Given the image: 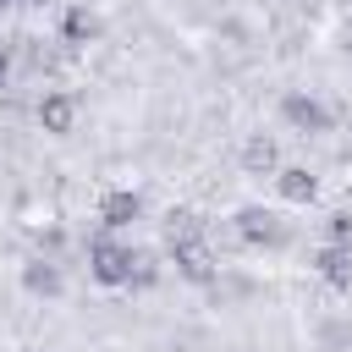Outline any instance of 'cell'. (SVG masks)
<instances>
[{
    "mask_svg": "<svg viewBox=\"0 0 352 352\" xmlns=\"http://www.w3.org/2000/svg\"><path fill=\"white\" fill-rule=\"evenodd\" d=\"M88 270H94V280H104V286H126L132 270H138V253L121 248V242H110V236H99V242L88 248Z\"/></svg>",
    "mask_w": 352,
    "mask_h": 352,
    "instance_id": "1",
    "label": "cell"
},
{
    "mask_svg": "<svg viewBox=\"0 0 352 352\" xmlns=\"http://www.w3.org/2000/svg\"><path fill=\"white\" fill-rule=\"evenodd\" d=\"M236 236L248 242V248H275L280 236H286V226L270 214V209H258V204H248V209H236Z\"/></svg>",
    "mask_w": 352,
    "mask_h": 352,
    "instance_id": "2",
    "label": "cell"
},
{
    "mask_svg": "<svg viewBox=\"0 0 352 352\" xmlns=\"http://www.w3.org/2000/svg\"><path fill=\"white\" fill-rule=\"evenodd\" d=\"M280 116H286L297 132H324V126H330V110H324L319 99H308V94H286V99H280Z\"/></svg>",
    "mask_w": 352,
    "mask_h": 352,
    "instance_id": "3",
    "label": "cell"
},
{
    "mask_svg": "<svg viewBox=\"0 0 352 352\" xmlns=\"http://www.w3.org/2000/svg\"><path fill=\"white\" fill-rule=\"evenodd\" d=\"M38 121H44V132H72V121H77V99L72 94H44L38 99Z\"/></svg>",
    "mask_w": 352,
    "mask_h": 352,
    "instance_id": "4",
    "label": "cell"
},
{
    "mask_svg": "<svg viewBox=\"0 0 352 352\" xmlns=\"http://www.w3.org/2000/svg\"><path fill=\"white\" fill-rule=\"evenodd\" d=\"M165 242H170V248L204 242V214H198V209H170V214H165Z\"/></svg>",
    "mask_w": 352,
    "mask_h": 352,
    "instance_id": "5",
    "label": "cell"
},
{
    "mask_svg": "<svg viewBox=\"0 0 352 352\" xmlns=\"http://www.w3.org/2000/svg\"><path fill=\"white\" fill-rule=\"evenodd\" d=\"M314 270H319L330 286H352V248H336V242L319 248V253H314Z\"/></svg>",
    "mask_w": 352,
    "mask_h": 352,
    "instance_id": "6",
    "label": "cell"
},
{
    "mask_svg": "<svg viewBox=\"0 0 352 352\" xmlns=\"http://www.w3.org/2000/svg\"><path fill=\"white\" fill-rule=\"evenodd\" d=\"M275 187H280L286 204H314V198H319V182H314L302 165H286V170L275 176Z\"/></svg>",
    "mask_w": 352,
    "mask_h": 352,
    "instance_id": "7",
    "label": "cell"
},
{
    "mask_svg": "<svg viewBox=\"0 0 352 352\" xmlns=\"http://www.w3.org/2000/svg\"><path fill=\"white\" fill-rule=\"evenodd\" d=\"M176 270H182L187 280H198V286H209V280H214V258H209V248H204V242L176 248Z\"/></svg>",
    "mask_w": 352,
    "mask_h": 352,
    "instance_id": "8",
    "label": "cell"
},
{
    "mask_svg": "<svg viewBox=\"0 0 352 352\" xmlns=\"http://www.w3.org/2000/svg\"><path fill=\"white\" fill-rule=\"evenodd\" d=\"M143 214V198L138 192H104V204H99V220L104 226H132Z\"/></svg>",
    "mask_w": 352,
    "mask_h": 352,
    "instance_id": "9",
    "label": "cell"
},
{
    "mask_svg": "<svg viewBox=\"0 0 352 352\" xmlns=\"http://www.w3.org/2000/svg\"><path fill=\"white\" fill-rule=\"evenodd\" d=\"M22 286L33 292V297H55L66 280H60V270L55 264H44V258H33V264H22Z\"/></svg>",
    "mask_w": 352,
    "mask_h": 352,
    "instance_id": "10",
    "label": "cell"
},
{
    "mask_svg": "<svg viewBox=\"0 0 352 352\" xmlns=\"http://www.w3.org/2000/svg\"><path fill=\"white\" fill-rule=\"evenodd\" d=\"M60 33H66L72 44H88V38L99 33V22H94V11H82V6H72V11H66V22H60Z\"/></svg>",
    "mask_w": 352,
    "mask_h": 352,
    "instance_id": "11",
    "label": "cell"
},
{
    "mask_svg": "<svg viewBox=\"0 0 352 352\" xmlns=\"http://www.w3.org/2000/svg\"><path fill=\"white\" fill-rule=\"evenodd\" d=\"M275 160H280V148L270 138H248V148H242V165L248 170H275Z\"/></svg>",
    "mask_w": 352,
    "mask_h": 352,
    "instance_id": "12",
    "label": "cell"
},
{
    "mask_svg": "<svg viewBox=\"0 0 352 352\" xmlns=\"http://www.w3.org/2000/svg\"><path fill=\"white\" fill-rule=\"evenodd\" d=\"M330 242L336 248H352V214H330Z\"/></svg>",
    "mask_w": 352,
    "mask_h": 352,
    "instance_id": "13",
    "label": "cell"
},
{
    "mask_svg": "<svg viewBox=\"0 0 352 352\" xmlns=\"http://www.w3.org/2000/svg\"><path fill=\"white\" fill-rule=\"evenodd\" d=\"M0 77H6V50H0Z\"/></svg>",
    "mask_w": 352,
    "mask_h": 352,
    "instance_id": "14",
    "label": "cell"
},
{
    "mask_svg": "<svg viewBox=\"0 0 352 352\" xmlns=\"http://www.w3.org/2000/svg\"><path fill=\"white\" fill-rule=\"evenodd\" d=\"M22 6H44V0H22Z\"/></svg>",
    "mask_w": 352,
    "mask_h": 352,
    "instance_id": "15",
    "label": "cell"
},
{
    "mask_svg": "<svg viewBox=\"0 0 352 352\" xmlns=\"http://www.w3.org/2000/svg\"><path fill=\"white\" fill-rule=\"evenodd\" d=\"M16 352H33V346H16Z\"/></svg>",
    "mask_w": 352,
    "mask_h": 352,
    "instance_id": "16",
    "label": "cell"
},
{
    "mask_svg": "<svg viewBox=\"0 0 352 352\" xmlns=\"http://www.w3.org/2000/svg\"><path fill=\"white\" fill-rule=\"evenodd\" d=\"M6 6H11V0H0V11H6Z\"/></svg>",
    "mask_w": 352,
    "mask_h": 352,
    "instance_id": "17",
    "label": "cell"
}]
</instances>
